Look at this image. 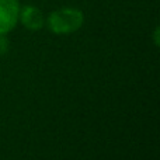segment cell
I'll return each instance as SVG.
<instances>
[{"instance_id":"obj_1","label":"cell","mask_w":160,"mask_h":160,"mask_svg":"<svg viewBox=\"0 0 160 160\" xmlns=\"http://www.w3.org/2000/svg\"><path fill=\"white\" fill-rule=\"evenodd\" d=\"M84 17L83 13L78 8H61L53 11L48 18L49 28L55 34H69L75 32L82 27Z\"/></svg>"},{"instance_id":"obj_2","label":"cell","mask_w":160,"mask_h":160,"mask_svg":"<svg viewBox=\"0 0 160 160\" xmlns=\"http://www.w3.org/2000/svg\"><path fill=\"white\" fill-rule=\"evenodd\" d=\"M20 16L18 0H0V35L13 30Z\"/></svg>"},{"instance_id":"obj_3","label":"cell","mask_w":160,"mask_h":160,"mask_svg":"<svg viewBox=\"0 0 160 160\" xmlns=\"http://www.w3.org/2000/svg\"><path fill=\"white\" fill-rule=\"evenodd\" d=\"M20 18L22 24L30 30H41L44 25V16L41 10H38L34 6H25L22 10H20Z\"/></svg>"},{"instance_id":"obj_4","label":"cell","mask_w":160,"mask_h":160,"mask_svg":"<svg viewBox=\"0 0 160 160\" xmlns=\"http://www.w3.org/2000/svg\"><path fill=\"white\" fill-rule=\"evenodd\" d=\"M7 49V41L6 38H0V52H4Z\"/></svg>"}]
</instances>
